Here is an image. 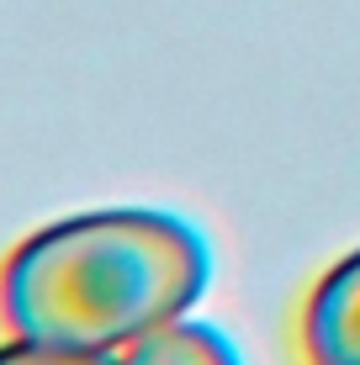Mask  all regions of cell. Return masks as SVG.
Listing matches in <instances>:
<instances>
[{
  "instance_id": "2",
  "label": "cell",
  "mask_w": 360,
  "mask_h": 365,
  "mask_svg": "<svg viewBox=\"0 0 360 365\" xmlns=\"http://www.w3.org/2000/svg\"><path fill=\"white\" fill-rule=\"evenodd\" d=\"M302 360L307 365H360V249L318 275L302 307Z\"/></svg>"
},
{
  "instance_id": "1",
  "label": "cell",
  "mask_w": 360,
  "mask_h": 365,
  "mask_svg": "<svg viewBox=\"0 0 360 365\" xmlns=\"http://www.w3.org/2000/svg\"><path fill=\"white\" fill-rule=\"evenodd\" d=\"M212 281L207 238L175 212L101 207L27 233L0 259V329L117 355L180 323Z\"/></svg>"
},
{
  "instance_id": "3",
  "label": "cell",
  "mask_w": 360,
  "mask_h": 365,
  "mask_svg": "<svg viewBox=\"0 0 360 365\" xmlns=\"http://www.w3.org/2000/svg\"><path fill=\"white\" fill-rule=\"evenodd\" d=\"M122 365H244L239 349L228 344V334L212 323H170V329L138 339L133 349H122Z\"/></svg>"
},
{
  "instance_id": "4",
  "label": "cell",
  "mask_w": 360,
  "mask_h": 365,
  "mask_svg": "<svg viewBox=\"0 0 360 365\" xmlns=\"http://www.w3.org/2000/svg\"><path fill=\"white\" fill-rule=\"evenodd\" d=\"M0 365H122L117 355H91V349H64V344H37V339L11 334L0 344Z\"/></svg>"
}]
</instances>
